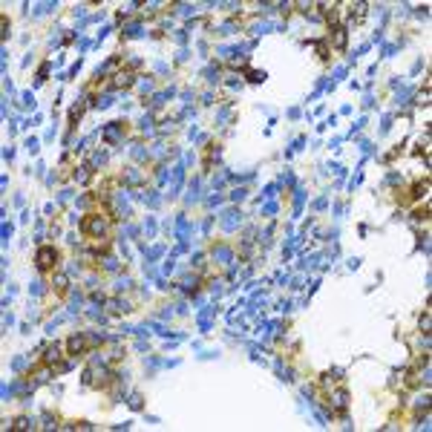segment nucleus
<instances>
[{
  "mask_svg": "<svg viewBox=\"0 0 432 432\" xmlns=\"http://www.w3.org/2000/svg\"><path fill=\"white\" fill-rule=\"evenodd\" d=\"M55 259H58V254L52 248H41V251H37V268H41V271H49V268L55 265Z\"/></svg>",
  "mask_w": 432,
  "mask_h": 432,
  "instance_id": "nucleus-1",
  "label": "nucleus"
},
{
  "mask_svg": "<svg viewBox=\"0 0 432 432\" xmlns=\"http://www.w3.org/2000/svg\"><path fill=\"white\" fill-rule=\"evenodd\" d=\"M84 230H87V233H104V222L101 219H84Z\"/></svg>",
  "mask_w": 432,
  "mask_h": 432,
  "instance_id": "nucleus-2",
  "label": "nucleus"
}]
</instances>
